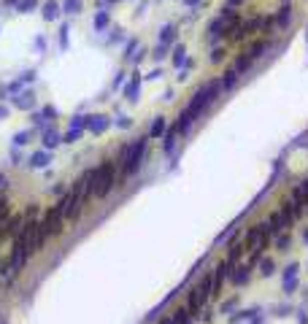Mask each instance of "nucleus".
I'll list each match as a JSON object with an SVG mask.
<instances>
[{
  "label": "nucleus",
  "mask_w": 308,
  "mask_h": 324,
  "mask_svg": "<svg viewBox=\"0 0 308 324\" xmlns=\"http://www.w3.org/2000/svg\"><path fill=\"white\" fill-rule=\"evenodd\" d=\"M216 95H219V81H208L203 89L198 92L195 97L190 100V105L182 111V116H178V122H176V127H173V133H186V130L192 127V122L203 114L208 105L216 100Z\"/></svg>",
  "instance_id": "1"
},
{
  "label": "nucleus",
  "mask_w": 308,
  "mask_h": 324,
  "mask_svg": "<svg viewBox=\"0 0 308 324\" xmlns=\"http://www.w3.org/2000/svg\"><path fill=\"white\" fill-rule=\"evenodd\" d=\"M36 219L28 222L22 230H19V235H16V243H14V254H11V262H8V273L11 276H16L19 270L24 268V262H28V257H30V251H32V235H36Z\"/></svg>",
  "instance_id": "2"
},
{
  "label": "nucleus",
  "mask_w": 308,
  "mask_h": 324,
  "mask_svg": "<svg viewBox=\"0 0 308 324\" xmlns=\"http://www.w3.org/2000/svg\"><path fill=\"white\" fill-rule=\"evenodd\" d=\"M114 181H116V170H114V165L103 162L100 168L92 170V195L106 197L114 189Z\"/></svg>",
  "instance_id": "3"
},
{
  "label": "nucleus",
  "mask_w": 308,
  "mask_h": 324,
  "mask_svg": "<svg viewBox=\"0 0 308 324\" xmlns=\"http://www.w3.org/2000/svg\"><path fill=\"white\" fill-rule=\"evenodd\" d=\"M268 230H265V224H257V227H252L249 233H246V241H244V246L246 249H252V262L257 260L260 254H262V249L268 246Z\"/></svg>",
  "instance_id": "4"
},
{
  "label": "nucleus",
  "mask_w": 308,
  "mask_h": 324,
  "mask_svg": "<svg viewBox=\"0 0 308 324\" xmlns=\"http://www.w3.org/2000/svg\"><path fill=\"white\" fill-rule=\"evenodd\" d=\"M144 154H146V141H136L130 149H127V154H124V160H122V173H124V176H132V173H136V170L140 168Z\"/></svg>",
  "instance_id": "5"
},
{
  "label": "nucleus",
  "mask_w": 308,
  "mask_h": 324,
  "mask_svg": "<svg viewBox=\"0 0 308 324\" xmlns=\"http://www.w3.org/2000/svg\"><path fill=\"white\" fill-rule=\"evenodd\" d=\"M60 230H62V214H60V208H52L41 222V235L49 238V235H57Z\"/></svg>",
  "instance_id": "6"
},
{
  "label": "nucleus",
  "mask_w": 308,
  "mask_h": 324,
  "mask_svg": "<svg viewBox=\"0 0 308 324\" xmlns=\"http://www.w3.org/2000/svg\"><path fill=\"white\" fill-rule=\"evenodd\" d=\"M206 297H208V295H206L200 287H195V289L190 292V308H186V311H190V314H198V311L203 308V300H206Z\"/></svg>",
  "instance_id": "7"
},
{
  "label": "nucleus",
  "mask_w": 308,
  "mask_h": 324,
  "mask_svg": "<svg viewBox=\"0 0 308 324\" xmlns=\"http://www.w3.org/2000/svg\"><path fill=\"white\" fill-rule=\"evenodd\" d=\"M190 311H186V308H178L176 311V316H173V319H165L162 324H190Z\"/></svg>",
  "instance_id": "8"
},
{
  "label": "nucleus",
  "mask_w": 308,
  "mask_h": 324,
  "mask_svg": "<svg viewBox=\"0 0 308 324\" xmlns=\"http://www.w3.org/2000/svg\"><path fill=\"white\" fill-rule=\"evenodd\" d=\"M86 124H90L92 133H103V130L108 127V122H106L103 116H90V119H86Z\"/></svg>",
  "instance_id": "9"
},
{
  "label": "nucleus",
  "mask_w": 308,
  "mask_h": 324,
  "mask_svg": "<svg viewBox=\"0 0 308 324\" xmlns=\"http://www.w3.org/2000/svg\"><path fill=\"white\" fill-rule=\"evenodd\" d=\"M230 279H232V284H246V279H249V265H240L236 273H230Z\"/></svg>",
  "instance_id": "10"
},
{
  "label": "nucleus",
  "mask_w": 308,
  "mask_h": 324,
  "mask_svg": "<svg viewBox=\"0 0 308 324\" xmlns=\"http://www.w3.org/2000/svg\"><path fill=\"white\" fill-rule=\"evenodd\" d=\"M165 130H168V124H165V119L160 116V119H154V124H152V138H160L165 133Z\"/></svg>",
  "instance_id": "11"
},
{
  "label": "nucleus",
  "mask_w": 308,
  "mask_h": 324,
  "mask_svg": "<svg viewBox=\"0 0 308 324\" xmlns=\"http://www.w3.org/2000/svg\"><path fill=\"white\" fill-rule=\"evenodd\" d=\"M244 249H246V246H240V243H238V246H232L230 257H227V265H236V262L240 260V254H244Z\"/></svg>",
  "instance_id": "12"
},
{
  "label": "nucleus",
  "mask_w": 308,
  "mask_h": 324,
  "mask_svg": "<svg viewBox=\"0 0 308 324\" xmlns=\"http://www.w3.org/2000/svg\"><path fill=\"white\" fill-rule=\"evenodd\" d=\"M294 197H298V200H303V203H308V178L300 184L298 189H294Z\"/></svg>",
  "instance_id": "13"
},
{
  "label": "nucleus",
  "mask_w": 308,
  "mask_h": 324,
  "mask_svg": "<svg viewBox=\"0 0 308 324\" xmlns=\"http://www.w3.org/2000/svg\"><path fill=\"white\" fill-rule=\"evenodd\" d=\"M60 141H62V138H60L57 133H46V138H44V146H46V149H52V146H57Z\"/></svg>",
  "instance_id": "14"
},
{
  "label": "nucleus",
  "mask_w": 308,
  "mask_h": 324,
  "mask_svg": "<svg viewBox=\"0 0 308 324\" xmlns=\"http://www.w3.org/2000/svg\"><path fill=\"white\" fill-rule=\"evenodd\" d=\"M260 268H262V270H260V273H262V276H270L273 270H276V265H273V260H265Z\"/></svg>",
  "instance_id": "15"
},
{
  "label": "nucleus",
  "mask_w": 308,
  "mask_h": 324,
  "mask_svg": "<svg viewBox=\"0 0 308 324\" xmlns=\"http://www.w3.org/2000/svg\"><path fill=\"white\" fill-rule=\"evenodd\" d=\"M57 11H60V5L57 3H49V5H46V19H54Z\"/></svg>",
  "instance_id": "16"
},
{
  "label": "nucleus",
  "mask_w": 308,
  "mask_h": 324,
  "mask_svg": "<svg viewBox=\"0 0 308 324\" xmlns=\"http://www.w3.org/2000/svg\"><path fill=\"white\" fill-rule=\"evenodd\" d=\"M30 162L36 165V168H44V165H46V154H32Z\"/></svg>",
  "instance_id": "17"
},
{
  "label": "nucleus",
  "mask_w": 308,
  "mask_h": 324,
  "mask_svg": "<svg viewBox=\"0 0 308 324\" xmlns=\"http://www.w3.org/2000/svg\"><path fill=\"white\" fill-rule=\"evenodd\" d=\"M3 181H6V178H3V176H0V184H3Z\"/></svg>",
  "instance_id": "18"
},
{
  "label": "nucleus",
  "mask_w": 308,
  "mask_h": 324,
  "mask_svg": "<svg viewBox=\"0 0 308 324\" xmlns=\"http://www.w3.org/2000/svg\"><path fill=\"white\" fill-rule=\"evenodd\" d=\"M306 241H308V233H306Z\"/></svg>",
  "instance_id": "19"
}]
</instances>
